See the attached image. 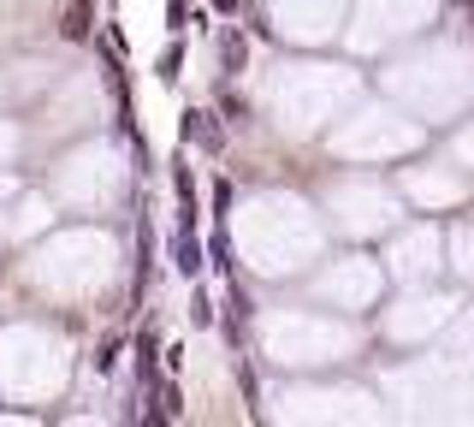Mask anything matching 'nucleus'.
Wrapping results in <instances>:
<instances>
[{
	"label": "nucleus",
	"mask_w": 474,
	"mask_h": 427,
	"mask_svg": "<svg viewBox=\"0 0 474 427\" xmlns=\"http://www.w3.org/2000/svg\"><path fill=\"white\" fill-rule=\"evenodd\" d=\"M172 268L184 273V279H196V273H202V244H196V226H178V237H172Z\"/></svg>",
	"instance_id": "1"
},
{
	"label": "nucleus",
	"mask_w": 474,
	"mask_h": 427,
	"mask_svg": "<svg viewBox=\"0 0 474 427\" xmlns=\"http://www.w3.org/2000/svg\"><path fill=\"white\" fill-rule=\"evenodd\" d=\"M178 136H184V143H202V149H219V143H226V136L208 125V113H196V107H184V119H178Z\"/></svg>",
	"instance_id": "2"
},
{
	"label": "nucleus",
	"mask_w": 474,
	"mask_h": 427,
	"mask_svg": "<svg viewBox=\"0 0 474 427\" xmlns=\"http://www.w3.org/2000/svg\"><path fill=\"white\" fill-rule=\"evenodd\" d=\"M243 59H249V42L237 36V30H226V36H219V66H226V72H243Z\"/></svg>",
	"instance_id": "3"
},
{
	"label": "nucleus",
	"mask_w": 474,
	"mask_h": 427,
	"mask_svg": "<svg viewBox=\"0 0 474 427\" xmlns=\"http://www.w3.org/2000/svg\"><path fill=\"white\" fill-rule=\"evenodd\" d=\"M65 36L72 42L89 36V6H83V0H72V12H65Z\"/></svg>",
	"instance_id": "4"
},
{
	"label": "nucleus",
	"mask_w": 474,
	"mask_h": 427,
	"mask_svg": "<svg viewBox=\"0 0 474 427\" xmlns=\"http://www.w3.org/2000/svg\"><path fill=\"white\" fill-rule=\"evenodd\" d=\"M178 66H184V48H166V54H160V83H172Z\"/></svg>",
	"instance_id": "5"
},
{
	"label": "nucleus",
	"mask_w": 474,
	"mask_h": 427,
	"mask_svg": "<svg viewBox=\"0 0 474 427\" xmlns=\"http://www.w3.org/2000/svg\"><path fill=\"white\" fill-rule=\"evenodd\" d=\"M214 6H219V12H237V0H214Z\"/></svg>",
	"instance_id": "6"
}]
</instances>
